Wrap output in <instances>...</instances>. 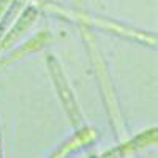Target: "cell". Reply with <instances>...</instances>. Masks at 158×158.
I'll return each mask as SVG.
<instances>
[]
</instances>
